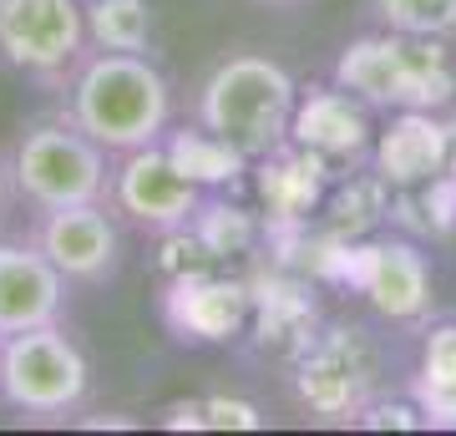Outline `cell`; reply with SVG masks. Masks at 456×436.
Segmentation results:
<instances>
[{"instance_id":"cell-1","label":"cell","mask_w":456,"mask_h":436,"mask_svg":"<svg viewBox=\"0 0 456 436\" xmlns=\"http://www.w3.org/2000/svg\"><path fill=\"white\" fill-rule=\"evenodd\" d=\"M66 117L112 158L152 147L173 122V86L142 51H86L66 71Z\"/></svg>"},{"instance_id":"cell-2","label":"cell","mask_w":456,"mask_h":436,"mask_svg":"<svg viewBox=\"0 0 456 436\" xmlns=\"http://www.w3.org/2000/svg\"><path fill=\"white\" fill-rule=\"evenodd\" d=\"M294 107H299V86L289 71L269 56L239 51V56H224L203 81L198 128H208L244 162H264L279 147H289Z\"/></svg>"},{"instance_id":"cell-3","label":"cell","mask_w":456,"mask_h":436,"mask_svg":"<svg viewBox=\"0 0 456 436\" xmlns=\"http://www.w3.org/2000/svg\"><path fill=\"white\" fill-rule=\"evenodd\" d=\"M335 86L375 112H441L456 97V71L436 36L375 31L345 41L335 56Z\"/></svg>"},{"instance_id":"cell-4","label":"cell","mask_w":456,"mask_h":436,"mask_svg":"<svg viewBox=\"0 0 456 436\" xmlns=\"http://www.w3.org/2000/svg\"><path fill=\"white\" fill-rule=\"evenodd\" d=\"M5 178L16 198L31 213L71 209V203H107L112 188V152L97 147L71 117H36L31 128H20Z\"/></svg>"},{"instance_id":"cell-5","label":"cell","mask_w":456,"mask_h":436,"mask_svg":"<svg viewBox=\"0 0 456 436\" xmlns=\"http://www.w3.org/2000/svg\"><path fill=\"white\" fill-rule=\"evenodd\" d=\"M86 391H92V366H86L82 345L61 330V320L5 335V345H0V406L51 421L71 416L86 401Z\"/></svg>"},{"instance_id":"cell-6","label":"cell","mask_w":456,"mask_h":436,"mask_svg":"<svg viewBox=\"0 0 456 436\" xmlns=\"http://www.w3.org/2000/svg\"><path fill=\"white\" fill-rule=\"evenodd\" d=\"M380 381H386V356L370 330L330 325L299 350L294 391L320 421H360L365 406L380 396Z\"/></svg>"},{"instance_id":"cell-7","label":"cell","mask_w":456,"mask_h":436,"mask_svg":"<svg viewBox=\"0 0 456 436\" xmlns=\"http://www.w3.org/2000/svg\"><path fill=\"white\" fill-rule=\"evenodd\" d=\"M107 209L122 213L142 234H178V228L198 224L203 183L188 178L163 143H152V147H137V152H122L112 162Z\"/></svg>"},{"instance_id":"cell-8","label":"cell","mask_w":456,"mask_h":436,"mask_svg":"<svg viewBox=\"0 0 456 436\" xmlns=\"http://www.w3.org/2000/svg\"><path fill=\"white\" fill-rule=\"evenodd\" d=\"M82 0H0V62L36 81H66L86 56Z\"/></svg>"},{"instance_id":"cell-9","label":"cell","mask_w":456,"mask_h":436,"mask_svg":"<svg viewBox=\"0 0 456 436\" xmlns=\"http://www.w3.org/2000/svg\"><path fill=\"white\" fill-rule=\"evenodd\" d=\"M26 239L66 275V284H107L122 269V234L107 203H71L31 218Z\"/></svg>"},{"instance_id":"cell-10","label":"cell","mask_w":456,"mask_h":436,"mask_svg":"<svg viewBox=\"0 0 456 436\" xmlns=\"http://www.w3.org/2000/svg\"><path fill=\"white\" fill-rule=\"evenodd\" d=\"M71 284L31 239H0V335H20L66 315Z\"/></svg>"},{"instance_id":"cell-11","label":"cell","mask_w":456,"mask_h":436,"mask_svg":"<svg viewBox=\"0 0 456 436\" xmlns=\"http://www.w3.org/2000/svg\"><path fill=\"white\" fill-rule=\"evenodd\" d=\"M452 132L436 112H391V128L375 137V173L386 188H426L446 173Z\"/></svg>"},{"instance_id":"cell-12","label":"cell","mask_w":456,"mask_h":436,"mask_svg":"<svg viewBox=\"0 0 456 436\" xmlns=\"http://www.w3.org/2000/svg\"><path fill=\"white\" fill-rule=\"evenodd\" d=\"M360 254V290L370 294V305L386 315V320H421L431 309V269H426V254L406 239H386L370 243V249H355Z\"/></svg>"},{"instance_id":"cell-13","label":"cell","mask_w":456,"mask_h":436,"mask_svg":"<svg viewBox=\"0 0 456 436\" xmlns=\"http://www.w3.org/2000/svg\"><path fill=\"white\" fill-rule=\"evenodd\" d=\"M289 143L314 152L320 162L330 158H360L370 147V122H365V102H355L350 92L330 86V92H310L294 107Z\"/></svg>"},{"instance_id":"cell-14","label":"cell","mask_w":456,"mask_h":436,"mask_svg":"<svg viewBox=\"0 0 456 436\" xmlns=\"http://www.w3.org/2000/svg\"><path fill=\"white\" fill-rule=\"evenodd\" d=\"M244 315L248 294L244 284H228V279H183L167 294V320L183 340H228L239 335Z\"/></svg>"},{"instance_id":"cell-15","label":"cell","mask_w":456,"mask_h":436,"mask_svg":"<svg viewBox=\"0 0 456 436\" xmlns=\"http://www.w3.org/2000/svg\"><path fill=\"white\" fill-rule=\"evenodd\" d=\"M411 401L426 426H456V325H436L426 335L421 366L411 375Z\"/></svg>"},{"instance_id":"cell-16","label":"cell","mask_w":456,"mask_h":436,"mask_svg":"<svg viewBox=\"0 0 456 436\" xmlns=\"http://www.w3.org/2000/svg\"><path fill=\"white\" fill-rule=\"evenodd\" d=\"M86 41L102 51H147L152 41L147 0H86Z\"/></svg>"},{"instance_id":"cell-17","label":"cell","mask_w":456,"mask_h":436,"mask_svg":"<svg viewBox=\"0 0 456 436\" xmlns=\"http://www.w3.org/2000/svg\"><path fill=\"white\" fill-rule=\"evenodd\" d=\"M163 147L173 152V162H178L193 183H224V178H233V173H239V162H244L228 143H218L208 128H198V132H167Z\"/></svg>"},{"instance_id":"cell-18","label":"cell","mask_w":456,"mask_h":436,"mask_svg":"<svg viewBox=\"0 0 456 436\" xmlns=\"http://www.w3.org/2000/svg\"><path fill=\"white\" fill-rule=\"evenodd\" d=\"M375 21L401 36H452L456 31V0H370Z\"/></svg>"},{"instance_id":"cell-19","label":"cell","mask_w":456,"mask_h":436,"mask_svg":"<svg viewBox=\"0 0 456 436\" xmlns=\"http://www.w3.org/2000/svg\"><path fill=\"white\" fill-rule=\"evenodd\" d=\"M208 426H259V411L248 401H203Z\"/></svg>"},{"instance_id":"cell-20","label":"cell","mask_w":456,"mask_h":436,"mask_svg":"<svg viewBox=\"0 0 456 436\" xmlns=\"http://www.w3.org/2000/svg\"><path fill=\"white\" fill-rule=\"evenodd\" d=\"M446 132H452V147H446V173H441V178H446V188L456 193V117L446 122Z\"/></svg>"},{"instance_id":"cell-21","label":"cell","mask_w":456,"mask_h":436,"mask_svg":"<svg viewBox=\"0 0 456 436\" xmlns=\"http://www.w3.org/2000/svg\"><path fill=\"white\" fill-rule=\"evenodd\" d=\"M259 5H269V11H299V5H310V0H259Z\"/></svg>"},{"instance_id":"cell-22","label":"cell","mask_w":456,"mask_h":436,"mask_svg":"<svg viewBox=\"0 0 456 436\" xmlns=\"http://www.w3.org/2000/svg\"><path fill=\"white\" fill-rule=\"evenodd\" d=\"M5 188H11V178H5V162H0V213H5Z\"/></svg>"},{"instance_id":"cell-23","label":"cell","mask_w":456,"mask_h":436,"mask_svg":"<svg viewBox=\"0 0 456 436\" xmlns=\"http://www.w3.org/2000/svg\"><path fill=\"white\" fill-rule=\"evenodd\" d=\"M0 345H5V335H0Z\"/></svg>"},{"instance_id":"cell-24","label":"cell","mask_w":456,"mask_h":436,"mask_svg":"<svg viewBox=\"0 0 456 436\" xmlns=\"http://www.w3.org/2000/svg\"><path fill=\"white\" fill-rule=\"evenodd\" d=\"M82 5H86V0H82Z\"/></svg>"}]
</instances>
